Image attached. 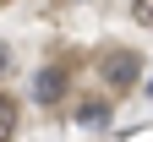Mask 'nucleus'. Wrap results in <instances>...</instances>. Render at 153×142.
I'll use <instances>...</instances> for the list:
<instances>
[{
    "instance_id": "obj_6",
    "label": "nucleus",
    "mask_w": 153,
    "mask_h": 142,
    "mask_svg": "<svg viewBox=\"0 0 153 142\" xmlns=\"http://www.w3.org/2000/svg\"><path fill=\"white\" fill-rule=\"evenodd\" d=\"M6 71H11V49L0 44V77H6Z\"/></svg>"
},
{
    "instance_id": "obj_1",
    "label": "nucleus",
    "mask_w": 153,
    "mask_h": 142,
    "mask_svg": "<svg viewBox=\"0 0 153 142\" xmlns=\"http://www.w3.org/2000/svg\"><path fill=\"white\" fill-rule=\"evenodd\" d=\"M137 71H142V55L137 49H109L99 60V82L109 93H131V88H137Z\"/></svg>"
},
{
    "instance_id": "obj_5",
    "label": "nucleus",
    "mask_w": 153,
    "mask_h": 142,
    "mask_svg": "<svg viewBox=\"0 0 153 142\" xmlns=\"http://www.w3.org/2000/svg\"><path fill=\"white\" fill-rule=\"evenodd\" d=\"M131 16H137V28H153V0H131Z\"/></svg>"
},
{
    "instance_id": "obj_4",
    "label": "nucleus",
    "mask_w": 153,
    "mask_h": 142,
    "mask_svg": "<svg viewBox=\"0 0 153 142\" xmlns=\"http://www.w3.org/2000/svg\"><path fill=\"white\" fill-rule=\"evenodd\" d=\"M16 137V98L0 93V142H11Z\"/></svg>"
},
{
    "instance_id": "obj_3",
    "label": "nucleus",
    "mask_w": 153,
    "mask_h": 142,
    "mask_svg": "<svg viewBox=\"0 0 153 142\" xmlns=\"http://www.w3.org/2000/svg\"><path fill=\"white\" fill-rule=\"evenodd\" d=\"M76 120H82V126H104L109 104H104V98H88V104H76Z\"/></svg>"
},
{
    "instance_id": "obj_7",
    "label": "nucleus",
    "mask_w": 153,
    "mask_h": 142,
    "mask_svg": "<svg viewBox=\"0 0 153 142\" xmlns=\"http://www.w3.org/2000/svg\"><path fill=\"white\" fill-rule=\"evenodd\" d=\"M0 6H6V0H0Z\"/></svg>"
},
{
    "instance_id": "obj_2",
    "label": "nucleus",
    "mask_w": 153,
    "mask_h": 142,
    "mask_svg": "<svg viewBox=\"0 0 153 142\" xmlns=\"http://www.w3.org/2000/svg\"><path fill=\"white\" fill-rule=\"evenodd\" d=\"M66 88H71V71H60V66H38L33 71V104H44V109H55V104H60V98H66Z\"/></svg>"
}]
</instances>
